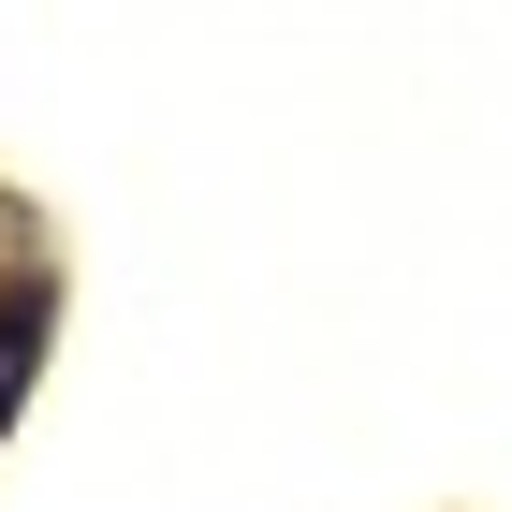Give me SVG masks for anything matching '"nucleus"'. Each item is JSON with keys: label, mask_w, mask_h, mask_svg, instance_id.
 Segmentation results:
<instances>
[{"label": "nucleus", "mask_w": 512, "mask_h": 512, "mask_svg": "<svg viewBox=\"0 0 512 512\" xmlns=\"http://www.w3.org/2000/svg\"><path fill=\"white\" fill-rule=\"evenodd\" d=\"M30 366H44V278H15V293H0V425H15Z\"/></svg>", "instance_id": "f257e3e1"}]
</instances>
